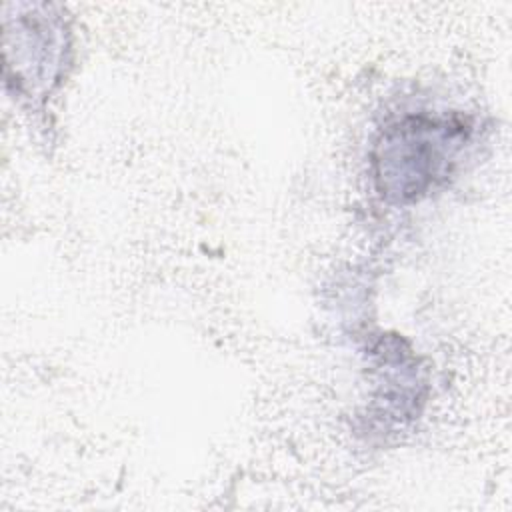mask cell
<instances>
[{"label":"cell","instance_id":"6da1fadb","mask_svg":"<svg viewBox=\"0 0 512 512\" xmlns=\"http://www.w3.org/2000/svg\"><path fill=\"white\" fill-rule=\"evenodd\" d=\"M466 142L460 124L410 116L388 128L376 144L374 164L382 194L408 202L444 180Z\"/></svg>","mask_w":512,"mask_h":512}]
</instances>
